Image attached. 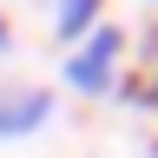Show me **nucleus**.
Listing matches in <instances>:
<instances>
[{"label": "nucleus", "instance_id": "1", "mask_svg": "<svg viewBox=\"0 0 158 158\" xmlns=\"http://www.w3.org/2000/svg\"><path fill=\"white\" fill-rule=\"evenodd\" d=\"M118 46H125L118 27H92V33L73 46V59H66V86H73V92H112V79H118Z\"/></svg>", "mask_w": 158, "mask_h": 158}, {"label": "nucleus", "instance_id": "2", "mask_svg": "<svg viewBox=\"0 0 158 158\" xmlns=\"http://www.w3.org/2000/svg\"><path fill=\"white\" fill-rule=\"evenodd\" d=\"M53 118V92L46 86H7L0 79V138H27Z\"/></svg>", "mask_w": 158, "mask_h": 158}, {"label": "nucleus", "instance_id": "3", "mask_svg": "<svg viewBox=\"0 0 158 158\" xmlns=\"http://www.w3.org/2000/svg\"><path fill=\"white\" fill-rule=\"evenodd\" d=\"M106 13V0H53V33L59 40H86Z\"/></svg>", "mask_w": 158, "mask_h": 158}, {"label": "nucleus", "instance_id": "4", "mask_svg": "<svg viewBox=\"0 0 158 158\" xmlns=\"http://www.w3.org/2000/svg\"><path fill=\"white\" fill-rule=\"evenodd\" d=\"M7 40H13V33H7V20H0V53H7Z\"/></svg>", "mask_w": 158, "mask_h": 158}]
</instances>
